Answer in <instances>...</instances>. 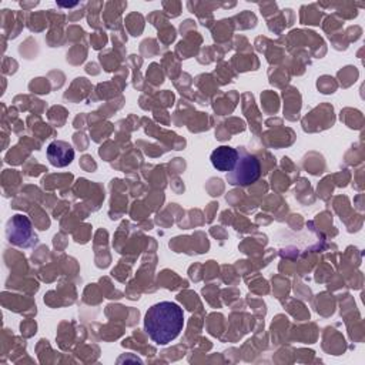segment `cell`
Masks as SVG:
<instances>
[{
	"instance_id": "obj_1",
	"label": "cell",
	"mask_w": 365,
	"mask_h": 365,
	"mask_svg": "<svg viewBox=\"0 0 365 365\" xmlns=\"http://www.w3.org/2000/svg\"><path fill=\"white\" fill-rule=\"evenodd\" d=\"M184 327L182 308L171 301H161L150 307L144 317V329L153 342L167 345L178 336Z\"/></svg>"
},
{
	"instance_id": "obj_3",
	"label": "cell",
	"mask_w": 365,
	"mask_h": 365,
	"mask_svg": "<svg viewBox=\"0 0 365 365\" xmlns=\"http://www.w3.org/2000/svg\"><path fill=\"white\" fill-rule=\"evenodd\" d=\"M6 234H7V238L11 244L19 245V247H24V248L31 247L37 241V237L31 230L30 220L26 215H21V214H16L9 221Z\"/></svg>"
},
{
	"instance_id": "obj_4",
	"label": "cell",
	"mask_w": 365,
	"mask_h": 365,
	"mask_svg": "<svg viewBox=\"0 0 365 365\" xmlns=\"http://www.w3.org/2000/svg\"><path fill=\"white\" fill-rule=\"evenodd\" d=\"M47 160L54 167H67L74 160V150L67 141H51L46 150Z\"/></svg>"
},
{
	"instance_id": "obj_5",
	"label": "cell",
	"mask_w": 365,
	"mask_h": 365,
	"mask_svg": "<svg viewBox=\"0 0 365 365\" xmlns=\"http://www.w3.org/2000/svg\"><path fill=\"white\" fill-rule=\"evenodd\" d=\"M211 164L218 171H230L238 160V148L230 145H220L211 153Z\"/></svg>"
},
{
	"instance_id": "obj_2",
	"label": "cell",
	"mask_w": 365,
	"mask_h": 365,
	"mask_svg": "<svg viewBox=\"0 0 365 365\" xmlns=\"http://www.w3.org/2000/svg\"><path fill=\"white\" fill-rule=\"evenodd\" d=\"M261 175L259 160L248 153L244 147H238V160L235 165L227 173V181L231 185L245 187L255 182Z\"/></svg>"
}]
</instances>
